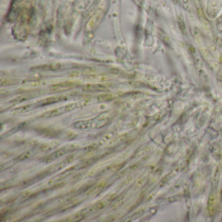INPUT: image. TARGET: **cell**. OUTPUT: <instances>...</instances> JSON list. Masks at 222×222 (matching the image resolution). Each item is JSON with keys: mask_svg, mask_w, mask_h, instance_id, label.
<instances>
[{"mask_svg": "<svg viewBox=\"0 0 222 222\" xmlns=\"http://www.w3.org/2000/svg\"><path fill=\"white\" fill-rule=\"evenodd\" d=\"M89 103V99L81 100L79 102H73V103H70V104H67V105H65L64 106L51 109V110L48 111V112L42 114L41 115V117H42V118H50V117H55V116L61 115L64 113L71 112V111H73L75 109H77L78 108H81V107L86 106Z\"/></svg>", "mask_w": 222, "mask_h": 222, "instance_id": "obj_1", "label": "cell"}, {"mask_svg": "<svg viewBox=\"0 0 222 222\" xmlns=\"http://www.w3.org/2000/svg\"><path fill=\"white\" fill-rule=\"evenodd\" d=\"M78 147H76L75 145H71L69 146H67L64 148H61L60 149L57 150V151H55L54 153H53L52 154H50L49 156H48V157L45 158L44 159V162L46 163H50L52 161H54L55 160H56L57 158H60L61 156H64V154H66L67 153H68L69 152H70V151H72V150H74L75 149H76Z\"/></svg>", "mask_w": 222, "mask_h": 222, "instance_id": "obj_2", "label": "cell"}, {"mask_svg": "<svg viewBox=\"0 0 222 222\" xmlns=\"http://www.w3.org/2000/svg\"><path fill=\"white\" fill-rule=\"evenodd\" d=\"M77 85L76 83L73 82H63L59 83L55 85L51 86L50 88L51 92L52 93H56V92H60L61 91L67 90L71 88L74 87Z\"/></svg>", "mask_w": 222, "mask_h": 222, "instance_id": "obj_3", "label": "cell"}, {"mask_svg": "<svg viewBox=\"0 0 222 222\" xmlns=\"http://www.w3.org/2000/svg\"><path fill=\"white\" fill-rule=\"evenodd\" d=\"M68 99V96L67 95H61V96H54L51 97H48L42 100H41L37 103L39 106H44L50 105V104H55L62 100H65Z\"/></svg>", "mask_w": 222, "mask_h": 222, "instance_id": "obj_4", "label": "cell"}, {"mask_svg": "<svg viewBox=\"0 0 222 222\" xmlns=\"http://www.w3.org/2000/svg\"><path fill=\"white\" fill-rule=\"evenodd\" d=\"M108 87L106 85L102 83H90L86 84L83 87V91H89V92H96V91H104L107 90Z\"/></svg>", "mask_w": 222, "mask_h": 222, "instance_id": "obj_5", "label": "cell"}, {"mask_svg": "<svg viewBox=\"0 0 222 222\" xmlns=\"http://www.w3.org/2000/svg\"><path fill=\"white\" fill-rule=\"evenodd\" d=\"M38 93L37 92H31V93H25L24 95H22L20 96H19L16 98H15V99L12 100L10 102V104H12L14 105V104H20L24 102L25 101H27L32 98H33L36 96H37Z\"/></svg>", "mask_w": 222, "mask_h": 222, "instance_id": "obj_6", "label": "cell"}, {"mask_svg": "<svg viewBox=\"0 0 222 222\" xmlns=\"http://www.w3.org/2000/svg\"><path fill=\"white\" fill-rule=\"evenodd\" d=\"M33 107V104H28V105H25V106H22L21 107H18L14 109H12L11 111V113L13 115H17V114H20V113H22L26 112H28V111L31 110Z\"/></svg>", "mask_w": 222, "mask_h": 222, "instance_id": "obj_7", "label": "cell"}, {"mask_svg": "<svg viewBox=\"0 0 222 222\" xmlns=\"http://www.w3.org/2000/svg\"><path fill=\"white\" fill-rule=\"evenodd\" d=\"M122 164H112L110 166H106L105 168H104L103 170H102L100 171V175H104V174H107L109 172H112V171H118L119 169H121L122 167Z\"/></svg>", "mask_w": 222, "mask_h": 222, "instance_id": "obj_8", "label": "cell"}, {"mask_svg": "<svg viewBox=\"0 0 222 222\" xmlns=\"http://www.w3.org/2000/svg\"><path fill=\"white\" fill-rule=\"evenodd\" d=\"M61 64L60 63H51L48 65H43L36 67V70H55L61 68Z\"/></svg>", "mask_w": 222, "mask_h": 222, "instance_id": "obj_9", "label": "cell"}, {"mask_svg": "<svg viewBox=\"0 0 222 222\" xmlns=\"http://www.w3.org/2000/svg\"><path fill=\"white\" fill-rule=\"evenodd\" d=\"M58 145H59V143L56 141L47 143H45V144H43L41 146H40V147H39V150L42 152L48 151H50V150H52V149H55V147H57V146Z\"/></svg>", "mask_w": 222, "mask_h": 222, "instance_id": "obj_10", "label": "cell"}, {"mask_svg": "<svg viewBox=\"0 0 222 222\" xmlns=\"http://www.w3.org/2000/svg\"><path fill=\"white\" fill-rule=\"evenodd\" d=\"M106 205V202H100V203H97L96 204H95V205L91 206L89 208V211H88V212H96L98 211L99 210H101L102 209V208L104 207H105Z\"/></svg>", "mask_w": 222, "mask_h": 222, "instance_id": "obj_11", "label": "cell"}, {"mask_svg": "<svg viewBox=\"0 0 222 222\" xmlns=\"http://www.w3.org/2000/svg\"><path fill=\"white\" fill-rule=\"evenodd\" d=\"M33 151H31V150H30V151H28L27 152H25L23 154H22L21 155H20L19 156H18V157L15 159V160H17V161H24L26 159H28L29 158H30L31 156H32L33 154Z\"/></svg>", "mask_w": 222, "mask_h": 222, "instance_id": "obj_12", "label": "cell"}, {"mask_svg": "<svg viewBox=\"0 0 222 222\" xmlns=\"http://www.w3.org/2000/svg\"><path fill=\"white\" fill-rule=\"evenodd\" d=\"M113 95L112 94H102L98 96L97 99L99 102H106L112 100Z\"/></svg>", "mask_w": 222, "mask_h": 222, "instance_id": "obj_13", "label": "cell"}, {"mask_svg": "<svg viewBox=\"0 0 222 222\" xmlns=\"http://www.w3.org/2000/svg\"><path fill=\"white\" fill-rule=\"evenodd\" d=\"M84 218V214H74V216H72L68 218H67V220H63L64 221H80L81 220H82Z\"/></svg>", "mask_w": 222, "mask_h": 222, "instance_id": "obj_14", "label": "cell"}, {"mask_svg": "<svg viewBox=\"0 0 222 222\" xmlns=\"http://www.w3.org/2000/svg\"><path fill=\"white\" fill-rule=\"evenodd\" d=\"M18 82L16 80H10V79H2L1 80V86H9V85H14L18 83Z\"/></svg>", "mask_w": 222, "mask_h": 222, "instance_id": "obj_15", "label": "cell"}, {"mask_svg": "<svg viewBox=\"0 0 222 222\" xmlns=\"http://www.w3.org/2000/svg\"><path fill=\"white\" fill-rule=\"evenodd\" d=\"M127 134H122L121 135L117 136V138H115L114 140H113L112 141H111V143H109V144L113 145V144H115V143H117L122 141L124 140H125L127 138Z\"/></svg>", "mask_w": 222, "mask_h": 222, "instance_id": "obj_16", "label": "cell"}, {"mask_svg": "<svg viewBox=\"0 0 222 222\" xmlns=\"http://www.w3.org/2000/svg\"><path fill=\"white\" fill-rule=\"evenodd\" d=\"M103 186H104L103 184H100V185L96 186L93 187V188H91V190L87 193V196H90V195L95 193L96 192H97L99 190H100V189L103 187Z\"/></svg>", "mask_w": 222, "mask_h": 222, "instance_id": "obj_17", "label": "cell"}, {"mask_svg": "<svg viewBox=\"0 0 222 222\" xmlns=\"http://www.w3.org/2000/svg\"><path fill=\"white\" fill-rule=\"evenodd\" d=\"M114 134H115V132H112L107 134H106L105 136H104V138L100 140V142L101 143H104V142H106L107 141H109V139L112 138V137L113 136Z\"/></svg>", "mask_w": 222, "mask_h": 222, "instance_id": "obj_18", "label": "cell"}, {"mask_svg": "<svg viewBox=\"0 0 222 222\" xmlns=\"http://www.w3.org/2000/svg\"><path fill=\"white\" fill-rule=\"evenodd\" d=\"M178 22H179V28L180 29V30L182 32H184L186 27H185V24L183 21V19H182V18L181 16H179L178 18Z\"/></svg>", "mask_w": 222, "mask_h": 222, "instance_id": "obj_19", "label": "cell"}]
</instances>
